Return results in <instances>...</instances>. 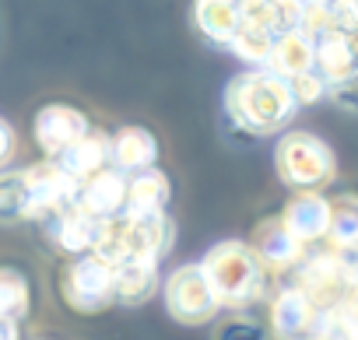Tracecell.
<instances>
[{"label": "cell", "instance_id": "cell-21", "mask_svg": "<svg viewBox=\"0 0 358 340\" xmlns=\"http://www.w3.org/2000/svg\"><path fill=\"white\" fill-rule=\"evenodd\" d=\"M194 22L211 43L229 46V39L236 36V29L243 22V11L232 4V0H197L194 4Z\"/></svg>", "mask_w": 358, "mask_h": 340}, {"label": "cell", "instance_id": "cell-33", "mask_svg": "<svg viewBox=\"0 0 358 340\" xmlns=\"http://www.w3.org/2000/svg\"><path fill=\"white\" fill-rule=\"evenodd\" d=\"M232 4H236V8L243 11V15H250V11H253V8L260 4V0H232Z\"/></svg>", "mask_w": 358, "mask_h": 340}, {"label": "cell", "instance_id": "cell-34", "mask_svg": "<svg viewBox=\"0 0 358 340\" xmlns=\"http://www.w3.org/2000/svg\"><path fill=\"white\" fill-rule=\"evenodd\" d=\"M302 4H306V8H327L330 0H302Z\"/></svg>", "mask_w": 358, "mask_h": 340}, {"label": "cell", "instance_id": "cell-2", "mask_svg": "<svg viewBox=\"0 0 358 340\" xmlns=\"http://www.w3.org/2000/svg\"><path fill=\"white\" fill-rule=\"evenodd\" d=\"M201 270L222 309H246L260 302L271 288V274L253 256V249L239 239H225L211 246L201 260Z\"/></svg>", "mask_w": 358, "mask_h": 340}, {"label": "cell", "instance_id": "cell-28", "mask_svg": "<svg viewBox=\"0 0 358 340\" xmlns=\"http://www.w3.org/2000/svg\"><path fill=\"white\" fill-rule=\"evenodd\" d=\"M215 340H267V330L250 316H232L215 330Z\"/></svg>", "mask_w": 358, "mask_h": 340}, {"label": "cell", "instance_id": "cell-10", "mask_svg": "<svg viewBox=\"0 0 358 340\" xmlns=\"http://www.w3.org/2000/svg\"><path fill=\"white\" fill-rule=\"evenodd\" d=\"M313 71L327 81V88L355 81V71H358L355 36L334 32V29L316 32V36H313Z\"/></svg>", "mask_w": 358, "mask_h": 340}, {"label": "cell", "instance_id": "cell-14", "mask_svg": "<svg viewBox=\"0 0 358 340\" xmlns=\"http://www.w3.org/2000/svg\"><path fill=\"white\" fill-rule=\"evenodd\" d=\"M158 161V137L148 126H120L109 133V165L123 176L155 168Z\"/></svg>", "mask_w": 358, "mask_h": 340}, {"label": "cell", "instance_id": "cell-12", "mask_svg": "<svg viewBox=\"0 0 358 340\" xmlns=\"http://www.w3.org/2000/svg\"><path fill=\"white\" fill-rule=\"evenodd\" d=\"M39 225H43L46 239H50L57 249H64V253H71V256H85V253H92L102 221L88 218L85 211H78V207L71 204V207H60V211L39 218Z\"/></svg>", "mask_w": 358, "mask_h": 340}, {"label": "cell", "instance_id": "cell-26", "mask_svg": "<svg viewBox=\"0 0 358 340\" xmlns=\"http://www.w3.org/2000/svg\"><path fill=\"white\" fill-rule=\"evenodd\" d=\"M29 218L22 172H0V225H18Z\"/></svg>", "mask_w": 358, "mask_h": 340}, {"label": "cell", "instance_id": "cell-15", "mask_svg": "<svg viewBox=\"0 0 358 340\" xmlns=\"http://www.w3.org/2000/svg\"><path fill=\"white\" fill-rule=\"evenodd\" d=\"M169 176L162 168H144V172L127 176V200H123V214L120 218H151V214H165L169 204Z\"/></svg>", "mask_w": 358, "mask_h": 340}, {"label": "cell", "instance_id": "cell-29", "mask_svg": "<svg viewBox=\"0 0 358 340\" xmlns=\"http://www.w3.org/2000/svg\"><path fill=\"white\" fill-rule=\"evenodd\" d=\"M288 88H292L295 105H313V102H320V98L327 95V81H323L316 71H306V74L292 77V81H288Z\"/></svg>", "mask_w": 358, "mask_h": 340}, {"label": "cell", "instance_id": "cell-5", "mask_svg": "<svg viewBox=\"0 0 358 340\" xmlns=\"http://www.w3.org/2000/svg\"><path fill=\"white\" fill-rule=\"evenodd\" d=\"M162 295H165V309L176 323H187V326H201L208 319L218 316V298L201 270V263H187V267H176L165 284H162Z\"/></svg>", "mask_w": 358, "mask_h": 340}, {"label": "cell", "instance_id": "cell-8", "mask_svg": "<svg viewBox=\"0 0 358 340\" xmlns=\"http://www.w3.org/2000/svg\"><path fill=\"white\" fill-rule=\"evenodd\" d=\"M36 144L46 151V158H57L64 154L71 144H78L88 130H92V119L78 109V105H67V102H50L36 112Z\"/></svg>", "mask_w": 358, "mask_h": 340}, {"label": "cell", "instance_id": "cell-11", "mask_svg": "<svg viewBox=\"0 0 358 340\" xmlns=\"http://www.w3.org/2000/svg\"><path fill=\"white\" fill-rule=\"evenodd\" d=\"M253 249V256L264 263L267 274H281V270H295L306 256V246L281 225V218H264L253 228V239L246 242Z\"/></svg>", "mask_w": 358, "mask_h": 340}, {"label": "cell", "instance_id": "cell-23", "mask_svg": "<svg viewBox=\"0 0 358 340\" xmlns=\"http://www.w3.org/2000/svg\"><path fill=\"white\" fill-rule=\"evenodd\" d=\"M271 46H274V36H267V32H264L257 22H250L246 15H243L236 36L229 39V50H232L243 64H250V67H267Z\"/></svg>", "mask_w": 358, "mask_h": 340}, {"label": "cell", "instance_id": "cell-7", "mask_svg": "<svg viewBox=\"0 0 358 340\" xmlns=\"http://www.w3.org/2000/svg\"><path fill=\"white\" fill-rule=\"evenodd\" d=\"M22 183H25V200H29V218L32 221H39V218H46L60 207H71L74 193H78V183L53 158L29 165L22 172Z\"/></svg>", "mask_w": 358, "mask_h": 340}, {"label": "cell", "instance_id": "cell-32", "mask_svg": "<svg viewBox=\"0 0 358 340\" xmlns=\"http://www.w3.org/2000/svg\"><path fill=\"white\" fill-rule=\"evenodd\" d=\"M0 340H18V323L0 319Z\"/></svg>", "mask_w": 358, "mask_h": 340}, {"label": "cell", "instance_id": "cell-31", "mask_svg": "<svg viewBox=\"0 0 358 340\" xmlns=\"http://www.w3.org/2000/svg\"><path fill=\"white\" fill-rule=\"evenodd\" d=\"M11 151H15V130H11V123L4 116H0V165L11 158Z\"/></svg>", "mask_w": 358, "mask_h": 340}, {"label": "cell", "instance_id": "cell-3", "mask_svg": "<svg viewBox=\"0 0 358 340\" xmlns=\"http://www.w3.org/2000/svg\"><path fill=\"white\" fill-rule=\"evenodd\" d=\"M278 176L295 186L299 193H320L323 183L334 179L337 172V161L334 151L327 147V140H320L309 130H292L278 140Z\"/></svg>", "mask_w": 358, "mask_h": 340}, {"label": "cell", "instance_id": "cell-18", "mask_svg": "<svg viewBox=\"0 0 358 340\" xmlns=\"http://www.w3.org/2000/svg\"><path fill=\"white\" fill-rule=\"evenodd\" d=\"M158 291V260H127L113 267V302L141 305Z\"/></svg>", "mask_w": 358, "mask_h": 340}, {"label": "cell", "instance_id": "cell-4", "mask_svg": "<svg viewBox=\"0 0 358 340\" xmlns=\"http://www.w3.org/2000/svg\"><path fill=\"white\" fill-rule=\"evenodd\" d=\"M355 253H334V249H323V253H306L302 263L295 267V281L292 288L302 291L309 298V305L316 312L344 302V298H355Z\"/></svg>", "mask_w": 358, "mask_h": 340}, {"label": "cell", "instance_id": "cell-20", "mask_svg": "<svg viewBox=\"0 0 358 340\" xmlns=\"http://www.w3.org/2000/svg\"><path fill=\"white\" fill-rule=\"evenodd\" d=\"M246 18L257 22L267 36L281 39L288 32H302L306 29V4L302 0H260Z\"/></svg>", "mask_w": 358, "mask_h": 340}, {"label": "cell", "instance_id": "cell-25", "mask_svg": "<svg viewBox=\"0 0 358 340\" xmlns=\"http://www.w3.org/2000/svg\"><path fill=\"white\" fill-rule=\"evenodd\" d=\"M29 312V281L15 267H0V319H25Z\"/></svg>", "mask_w": 358, "mask_h": 340}, {"label": "cell", "instance_id": "cell-1", "mask_svg": "<svg viewBox=\"0 0 358 340\" xmlns=\"http://www.w3.org/2000/svg\"><path fill=\"white\" fill-rule=\"evenodd\" d=\"M225 112L239 130H246L253 137H267V133H278L281 126H288L295 119L299 105H295L285 77H278L264 67H250L229 81Z\"/></svg>", "mask_w": 358, "mask_h": 340}, {"label": "cell", "instance_id": "cell-13", "mask_svg": "<svg viewBox=\"0 0 358 340\" xmlns=\"http://www.w3.org/2000/svg\"><path fill=\"white\" fill-rule=\"evenodd\" d=\"M316 309L309 305V298L302 291H295L292 284L278 288L274 302H271V326L278 340H313L316 333Z\"/></svg>", "mask_w": 358, "mask_h": 340}, {"label": "cell", "instance_id": "cell-9", "mask_svg": "<svg viewBox=\"0 0 358 340\" xmlns=\"http://www.w3.org/2000/svg\"><path fill=\"white\" fill-rule=\"evenodd\" d=\"M123 200H127V176L116 172L113 165H106L102 172L88 176L78 183L74 193V207L85 211L95 221H113L123 214Z\"/></svg>", "mask_w": 358, "mask_h": 340}, {"label": "cell", "instance_id": "cell-19", "mask_svg": "<svg viewBox=\"0 0 358 340\" xmlns=\"http://www.w3.org/2000/svg\"><path fill=\"white\" fill-rule=\"evenodd\" d=\"M264 71H271V74H278V77H285V81H292V77L313 71V36L302 29V32H288V36L274 39Z\"/></svg>", "mask_w": 358, "mask_h": 340}, {"label": "cell", "instance_id": "cell-30", "mask_svg": "<svg viewBox=\"0 0 358 340\" xmlns=\"http://www.w3.org/2000/svg\"><path fill=\"white\" fill-rule=\"evenodd\" d=\"M327 95H330V102L341 109V112H358V98H355V81H348V84H334V88H327Z\"/></svg>", "mask_w": 358, "mask_h": 340}, {"label": "cell", "instance_id": "cell-16", "mask_svg": "<svg viewBox=\"0 0 358 340\" xmlns=\"http://www.w3.org/2000/svg\"><path fill=\"white\" fill-rule=\"evenodd\" d=\"M327 218H330V200L323 193H299L285 204L281 211V225L302 242H320L327 235Z\"/></svg>", "mask_w": 358, "mask_h": 340}, {"label": "cell", "instance_id": "cell-22", "mask_svg": "<svg viewBox=\"0 0 358 340\" xmlns=\"http://www.w3.org/2000/svg\"><path fill=\"white\" fill-rule=\"evenodd\" d=\"M327 246L334 253H355L358 242V204L351 193L330 200V218H327Z\"/></svg>", "mask_w": 358, "mask_h": 340}, {"label": "cell", "instance_id": "cell-17", "mask_svg": "<svg viewBox=\"0 0 358 340\" xmlns=\"http://www.w3.org/2000/svg\"><path fill=\"white\" fill-rule=\"evenodd\" d=\"M53 161L64 168L74 183H81V179L102 172V168L109 165V133H102V130L92 126L78 144H71V147H67L64 154H57Z\"/></svg>", "mask_w": 358, "mask_h": 340}, {"label": "cell", "instance_id": "cell-27", "mask_svg": "<svg viewBox=\"0 0 358 340\" xmlns=\"http://www.w3.org/2000/svg\"><path fill=\"white\" fill-rule=\"evenodd\" d=\"M320 11H323V25L327 29L355 36V25H358V4L355 0H330V4L320 8Z\"/></svg>", "mask_w": 358, "mask_h": 340}, {"label": "cell", "instance_id": "cell-6", "mask_svg": "<svg viewBox=\"0 0 358 340\" xmlns=\"http://www.w3.org/2000/svg\"><path fill=\"white\" fill-rule=\"evenodd\" d=\"M60 291L74 312H102L113 305V267L92 253L74 256L60 277Z\"/></svg>", "mask_w": 358, "mask_h": 340}, {"label": "cell", "instance_id": "cell-24", "mask_svg": "<svg viewBox=\"0 0 358 340\" xmlns=\"http://www.w3.org/2000/svg\"><path fill=\"white\" fill-rule=\"evenodd\" d=\"M313 340H358V319H355V298H344L316 316Z\"/></svg>", "mask_w": 358, "mask_h": 340}]
</instances>
